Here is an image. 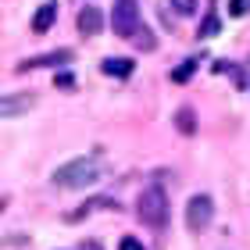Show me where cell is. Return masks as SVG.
<instances>
[{
    "instance_id": "cell-17",
    "label": "cell",
    "mask_w": 250,
    "mask_h": 250,
    "mask_svg": "<svg viewBox=\"0 0 250 250\" xmlns=\"http://www.w3.org/2000/svg\"><path fill=\"white\" fill-rule=\"evenodd\" d=\"M118 250H143V243L136 240V236H125V240L118 243Z\"/></svg>"
},
{
    "instance_id": "cell-7",
    "label": "cell",
    "mask_w": 250,
    "mask_h": 250,
    "mask_svg": "<svg viewBox=\"0 0 250 250\" xmlns=\"http://www.w3.org/2000/svg\"><path fill=\"white\" fill-rule=\"evenodd\" d=\"M54 21H58V0H47V4H43L36 15H32V32H36V36H43V32H47Z\"/></svg>"
},
{
    "instance_id": "cell-8",
    "label": "cell",
    "mask_w": 250,
    "mask_h": 250,
    "mask_svg": "<svg viewBox=\"0 0 250 250\" xmlns=\"http://www.w3.org/2000/svg\"><path fill=\"white\" fill-rule=\"evenodd\" d=\"M36 104V97L32 93H18V97H0V115L11 118V115H21V111H29Z\"/></svg>"
},
{
    "instance_id": "cell-5",
    "label": "cell",
    "mask_w": 250,
    "mask_h": 250,
    "mask_svg": "<svg viewBox=\"0 0 250 250\" xmlns=\"http://www.w3.org/2000/svg\"><path fill=\"white\" fill-rule=\"evenodd\" d=\"M72 61V50H50L43 58H32V61H21L18 72H29V68H58V64H68Z\"/></svg>"
},
{
    "instance_id": "cell-9",
    "label": "cell",
    "mask_w": 250,
    "mask_h": 250,
    "mask_svg": "<svg viewBox=\"0 0 250 250\" xmlns=\"http://www.w3.org/2000/svg\"><path fill=\"white\" fill-rule=\"evenodd\" d=\"M100 72H104V75H118V79H129L132 75V61L129 58H107V61H100Z\"/></svg>"
},
{
    "instance_id": "cell-15",
    "label": "cell",
    "mask_w": 250,
    "mask_h": 250,
    "mask_svg": "<svg viewBox=\"0 0 250 250\" xmlns=\"http://www.w3.org/2000/svg\"><path fill=\"white\" fill-rule=\"evenodd\" d=\"M247 11H250V0H229V15H232V18L247 15Z\"/></svg>"
},
{
    "instance_id": "cell-3",
    "label": "cell",
    "mask_w": 250,
    "mask_h": 250,
    "mask_svg": "<svg viewBox=\"0 0 250 250\" xmlns=\"http://www.w3.org/2000/svg\"><path fill=\"white\" fill-rule=\"evenodd\" d=\"M111 29L122 40H132L140 29V0H115L111 7Z\"/></svg>"
},
{
    "instance_id": "cell-13",
    "label": "cell",
    "mask_w": 250,
    "mask_h": 250,
    "mask_svg": "<svg viewBox=\"0 0 250 250\" xmlns=\"http://www.w3.org/2000/svg\"><path fill=\"white\" fill-rule=\"evenodd\" d=\"M132 40H136V47H143V50H154V32H150V29H143V25H140Z\"/></svg>"
},
{
    "instance_id": "cell-16",
    "label": "cell",
    "mask_w": 250,
    "mask_h": 250,
    "mask_svg": "<svg viewBox=\"0 0 250 250\" xmlns=\"http://www.w3.org/2000/svg\"><path fill=\"white\" fill-rule=\"evenodd\" d=\"M172 7L179 15H193V11H197V0H172Z\"/></svg>"
},
{
    "instance_id": "cell-6",
    "label": "cell",
    "mask_w": 250,
    "mask_h": 250,
    "mask_svg": "<svg viewBox=\"0 0 250 250\" xmlns=\"http://www.w3.org/2000/svg\"><path fill=\"white\" fill-rule=\"evenodd\" d=\"M100 29H104V15H100L93 4L79 11V32H83V36H97Z\"/></svg>"
},
{
    "instance_id": "cell-12",
    "label": "cell",
    "mask_w": 250,
    "mask_h": 250,
    "mask_svg": "<svg viewBox=\"0 0 250 250\" xmlns=\"http://www.w3.org/2000/svg\"><path fill=\"white\" fill-rule=\"evenodd\" d=\"M222 25H218V15H214V11H211V15L208 18H204V25L197 29V40H208V36H214V32H218Z\"/></svg>"
},
{
    "instance_id": "cell-4",
    "label": "cell",
    "mask_w": 250,
    "mask_h": 250,
    "mask_svg": "<svg viewBox=\"0 0 250 250\" xmlns=\"http://www.w3.org/2000/svg\"><path fill=\"white\" fill-rule=\"evenodd\" d=\"M211 218H214V200L208 197V193H197V197H189V204H186V225L193 232H204L211 225Z\"/></svg>"
},
{
    "instance_id": "cell-10",
    "label": "cell",
    "mask_w": 250,
    "mask_h": 250,
    "mask_svg": "<svg viewBox=\"0 0 250 250\" xmlns=\"http://www.w3.org/2000/svg\"><path fill=\"white\" fill-rule=\"evenodd\" d=\"M175 129L183 136H193L197 132V122H193V107H179L175 111Z\"/></svg>"
},
{
    "instance_id": "cell-18",
    "label": "cell",
    "mask_w": 250,
    "mask_h": 250,
    "mask_svg": "<svg viewBox=\"0 0 250 250\" xmlns=\"http://www.w3.org/2000/svg\"><path fill=\"white\" fill-rule=\"evenodd\" d=\"M83 250H100V243H83Z\"/></svg>"
},
{
    "instance_id": "cell-14",
    "label": "cell",
    "mask_w": 250,
    "mask_h": 250,
    "mask_svg": "<svg viewBox=\"0 0 250 250\" xmlns=\"http://www.w3.org/2000/svg\"><path fill=\"white\" fill-rule=\"evenodd\" d=\"M54 86H58V89H75V75L72 72H58V75H54Z\"/></svg>"
},
{
    "instance_id": "cell-11",
    "label": "cell",
    "mask_w": 250,
    "mask_h": 250,
    "mask_svg": "<svg viewBox=\"0 0 250 250\" xmlns=\"http://www.w3.org/2000/svg\"><path fill=\"white\" fill-rule=\"evenodd\" d=\"M193 72H197V58H189V61H183L179 68H172V83H179V86H183V83H189V79H193Z\"/></svg>"
},
{
    "instance_id": "cell-2",
    "label": "cell",
    "mask_w": 250,
    "mask_h": 250,
    "mask_svg": "<svg viewBox=\"0 0 250 250\" xmlns=\"http://www.w3.org/2000/svg\"><path fill=\"white\" fill-rule=\"evenodd\" d=\"M136 214H140L143 225H150V229H165L168 222V197L161 186H146L140 193V200H136Z\"/></svg>"
},
{
    "instance_id": "cell-1",
    "label": "cell",
    "mask_w": 250,
    "mask_h": 250,
    "mask_svg": "<svg viewBox=\"0 0 250 250\" xmlns=\"http://www.w3.org/2000/svg\"><path fill=\"white\" fill-rule=\"evenodd\" d=\"M100 179V168L93 157H75V161H68L61 165L58 172H54V186H61V189H83L89 183H97Z\"/></svg>"
}]
</instances>
